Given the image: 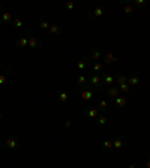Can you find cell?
<instances>
[{"label":"cell","mask_w":150,"mask_h":168,"mask_svg":"<svg viewBox=\"0 0 150 168\" xmlns=\"http://www.w3.org/2000/svg\"><path fill=\"white\" fill-rule=\"evenodd\" d=\"M89 84L95 89H102L104 84H102V80H101V77H99V74H92L90 75V81Z\"/></svg>","instance_id":"obj_1"},{"label":"cell","mask_w":150,"mask_h":168,"mask_svg":"<svg viewBox=\"0 0 150 168\" xmlns=\"http://www.w3.org/2000/svg\"><path fill=\"white\" fill-rule=\"evenodd\" d=\"M27 35H29V36H27V39H29V47H30V48H33V50H38V48L41 47V41L38 39V38H36L35 35H32L30 32H29Z\"/></svg>","instance_id":"obj_2"},{"label":"cell","mask_w":150,"mask_h":168,"mask_svg":"<svg viewBox=\"0 0 150 168\" xmlns=\"http://www.w3.org/2000/svg\"><path fill=\"white\" fill-rule=\"evenodd\" d=\"M5 146H6L9 150H15V149H18V146H20V141H18V138H15V137H9V138L6 140Z\"/></svg>","instance_id":"obj_3"},{"label":"cell","mask_w":150,"mask_h":168,"mask_svg":"<svg viewBox=\"0 0 150 168\" xmlns=\"http://www.w3.org/2000/svg\"><path fill=\"white\" fill-rule=\"evenodd\" d=\"M107 96L111 98V99L119 98V96H120V90H119V87H117V86H110L108 90H107Z\"/></svg>","instance_id":"obj_4"},{"label":"cell","mask_w":150,"mask_h":168,"mask_svg":"<svg viewBox=\"0 0 150 168\" xmlns=\"http://www.w3.org/2000/svg\"><path fill=\"white\" fill-rule=\"evenodd\" d=\"M84 114L87 116V117H90V119H98L99 110L95 108V107H89V108H86V110H84Z\"/></svg>","instance_id":"obj_5"},{"label":"cell","mask_w":150,"mask_h":168,"mask_svg":"<svg viewBox=\"0 0 150 168\" xmlns=\"http://www.w3.org/2000/svg\"><path fill=\"white\" fill-rule=\"evenodd\" d=\"M81 98H83L84 101H92V98H93V90H92V86L84 87V90L81 92Z\"/></svg>","instance_id":"obj_6"},{"label":"cell","mask_w":150,"mask_h":168,"mask_svg":"<svg viewBox=\"0 0 150 168\" xmlns=\"http://www.w3.org/2000/svg\"><path fill=\"white\" fill-rule=\"evenodd\" d=\"M48 32L51 33V35H60V33L63 32V30H62V27H60L59 24H50V29H48Z\"/></svg>","instance_id":"obj_7"},{"label":"cell","mask_w":150,"mask_h":168,"mask_svg":"<svg viewBox=\"0 0 150 168\" xmlns=\"http://www.w3.org/2000/svg\"><path fill=\"white\" fill-rule=\"evenodd\" d=\"M123 146H125V138H120V137H117L114 141H112V147H114V149H117V150H120Z\"/></svg>","instance_id":"obj_8"},{"label":"cell","mask_w":150,"mask_h":168,"mask_svg":"<svg viewBox=\"0 0 150 168\" xmlns=\"http://www.w3.org/2000/svg\"><path fill=\"white\" fill-rule=\"evenodd\" d=\"M17 45H18V48H26V47L29 45V39H27V35H26V36H21L20 39L17 41Z\"/></svg>","instance_id":"obj_9"},{"label":"cell","mask_w":150,"mask_h":168,"mask_svg":"<svg viewBox=\"0 0 150 168\" xmlns=\"http://www.w3.org/2000/svg\"><path fill=\"white\" fill-rule=\"evenodd\" d=\"M77 84H80L83 87H89L90 86L89 81H87V77H84V75H78L77 77Z\"/></svg>","instance_id":"obj_10"},{"label":"cell","mask_w":150,"mask_h":168,"mask_svg":"<svg viewBox=\"0 0 150 168\" xmlns=\"http://www.w3.org/2000/svg\"><path fill=\"white\" fill-rule=\"evenodd\" d=\"M0 21L2 23H11L12 21L11 12H2V14H0Z\"/></svg>","instance_id":"obj_11"},{"label":"cell","mask_w":150,"mask_h":168,"mask_svg":"<svg viewBox=\"0 0 150 168\" xmlns=\"http://www.w3.org/2000/svg\"><path fill=\"white\" fill-rule=\"evenodd\" d=\"M128 84L129 86H138L140 84V78H138V77H135V75H129L128 77Z\"/></svg>","instance_id":"obj_12"},{"label":"cell","mask_w":150,"mask_h":168,"mask_svg":"<svg viewBox=\"0 0 150 168\" xmlns=\"http://www.w3.org/2000/svg\"><path fill=\"white\" fill-rule=\"evenodd\" d=\"M104 14H105V9H104V8H101V6H98V8H95V9H93L92 17H102Z\"/></svg>","instance_id":"obj_13"},{"label":"cell","mask_w":150,"mask_h":168,"mask_svg":"<svg viewBox=\"0 0 150 168\" xmlns=\"http://www.w3.org/2000/svg\"><path fill=\"white\" fill-rule=\"evenodd\" d=\"M104 60H105L107 65H111V63H116L117 62V57L114 54H105L104 56Z\"/></svg>","instance_id":"obj_14"},{"label":"cell","mask_w":150,"mask_h":168,"mask_svg":"<svg viewBox=\"0 0 150 168\" xmlns=\"http://www.w3.org/2000/svg\"><path fill=\"white\" fill-rule=\"evenodd\" d=\"M114 101H116V105H117L119 108H125V107H126V99H125L123 96H119V98H116Z\"/></svg>","instance_id":"obj_15"},{"label":"cell","mask_w":150,"mask_h":168,"mask_svg":"<svg viewBox=\"0 0 150 168\" xmlns=\"http://www.w3.org/2000/svg\"><path fill=\"white\" fill-rule=\"evenodd\" d=\"M87 62H89V60H87L86 57H83V59H80V62L77 63V68H78L80 71H84V69L87 68Z\"/></svg>","instance_id":"obj_16"},{"label":"cell","mask_w":150,"mask_h":168,"mask_svg":"<svg viewBox=\"0 0 150 168\" xmlns=\"http://www.w3.org/2000/svg\"><path fill=\"white\" fill-rule=\"evenodd\" d=\"M107 108H108V102L105 99H101V101H99V104H98V110L99 111H105Z\"/></svg>","instance_id":"obj_17"},{"label":"cell","mask_w":150,"mask_h":168,"mask_svg":"<svg viewBox=\"0 0 150 168\" xmlns=\"http://www.w3.org/2000/svg\"><path fill=\"white\" fill-rule=\"evenodd\" d=\"M112 83H114V78H112L110 74H105V75H104V84H105V86H111Z\"/></svg>","instance_id":"obj_18"},{"label":"cell","mask_w":150,"mask_h":168,"mask_svg":"<svg viewBox=\"0 0 150 168\" xmlns=\"http://www.w3.org/2000/svg\"><path fill=\"white\" fill-rule=\"evenodd\" d=\"M116 83H117V86H120V84H125V83H128V77L126 75H119L117 78H116Z\"/></svg>","instance_id":"obj_19"},{"label":"cell","mask_w":150,"mask_h":168,"mask_svg":"<svg viewBox=\"0 0 150 168\" xmlns=\"http://www.w3.org/2000/svg\"><path fill=\"white\" fill-rule=\"evenodd\" d=\"M68 98H69V96H68V93H66V92H60V93H59V96H57V99L62 102V104L68 102Z\"/></svg>","instance_id":"obj_20"},{"label":"cell","mask_w":150,"mask_h":168,"mask_svg":"<svg viewBox=\"0 0 150 168\" xmlns=\"http://www.w3.org/2000/svg\"><path fill=\"white\" fill-rule=\"evenodd\" d=\"M117 87H119V90H120V92H123V93H129V90H131V86H129L128 83L120 84V86H117Z\"/></svg>","instance_id":"obj_21"},{"label":"cell","mask_w":150,"mask_h":168,"mask_svg":"<svg viewBox=\"0 0 150 168\" xmlns=\"http://www.w3.org/2000/svg\"><path fill=\"white\" fill-rule=\"evenodd\" d=\"M123 12H125V14H128V15H131V14H134V12H135V8L132 5H126V6H125V9H123Z\"/></svg>","instance_id":"obj_22"},{"label":"cell","mask_w":150,"mask_h":168,"mask_svg":"<svg viewBox=\"0 0 150 168\" xmlns=\"http://www.w3.org/2000/svg\"><path fill=\"white\" fill-rule=\"evenodd\" d=\"M111 149H112V141L111 140H105L104 141V150L105 152H110Z\"/></svg>","instance_id":"obj_23"},{"label":"cell","mask_w":150,"mask_h":168,"mask_svg":"<svg viewBox=\"0 0 150 168\" xmlns=\"http://www.w3.org/2000/svg\"><path fill=\"white\" fill-rule=\"evenodd\" d=\"M92 59H93L95 62H98L99 59H101V51H99V50H93V51H92Z\"/></svg>","instance_id":"obj_24"},{"label":"cell","mask_w":150,"mask_h":168,"mask_svg":"<svg viewBox=\"0 0 150 168\" xmlns=\"http://www.w3.org/2000/svg\"><path fill=\"white\" fill-rule=\"evenodd\" d=\"M98 125L99 126H105L107 125V117L105 116H98Z\"/></svg>","instance_id":"obj_25"},{"label":"cell","mask_w":150,"mask_h":168,"mask_svg":"<svg viewBox=\"0 0 150 168\" xmlns=\"http://www.w3.org/2000/svg\"><path fill=\"white\" fill-rule=\"evenodd\" d=\"M93 71H95V74H96V72H101V71H102V65L99 63V62H95V63H93Z\"/></svg>","instance_id":"obj_26"},{"label":"cell","mask_w":150,"mask_h":168,"mask_svg":"<svg viewBox=\"0 0 150 168\" xmlns=\"http://www.w3.org/2000/svg\"><path fill=\"white\" fill-rule=\"evenodd\" d=\"M39 27L44 29V30H48V29H50V23L45 21V20H42V21H39Z\"/></svg>","instance_id":"obj_27"},{"label":"cell","mask_w":150,"mask_h":168,"mask_svg":"<svg viewBox=\"0 0 150 168\" xmlns=\"http://www.w3.org/2000/svg\"><path fill=\"white\" fill-rule=\"evenodd\" d=\"M12 24H14L15 27H23V21H21V20H18V18L12 20Z\"/></svg>","instance_id":"obj_28"},{"label":"cell","mask_w":150,"mask_h":168,"mask_svg":"<svg viewBox=\"0 0 150 168\" xmlns=\"http://www.w3.org/2000/svg\"><path fill=\"white\" fill-rule=\"evenodd\" d=\"M144 5H146L144 0H135V2L132 3V6H140V8H141V6H144Z\"/></svg>","instance_id":"obj_29"},{"label":"cell","mask_w":150,"mask_h":168,"mask_svg":"<svg viewBox=\"0 0 150 168\" xmlns=\"http://www.w3.org/2000/svg\"><path fill=\"white\" fill-rule=\"evenodd\" d=\"M6 83V74H0V86H3Z\"/></svg>","instance_id":"obj_30"},{"label":"cell","mask_w":150,"mask_h":168,"mask_svg":"<svg viewBox=\"0 0 150 168\" xmlns=\"http://www.w3.org/2000/svg\"><path fill=\"white\" fill-rule=\"evenodd\" d=\"M66 8H68L69 11H72V9L75 8V3H74V2H66Z\"/></svg>","instance_id":"obj_31"},{"label":"cell","mask_w":150,"mask_h":168,"mask_svg":"<svg viewBox=\"0 0 150 168\" xmlns=\"http://www.w3.org/2000/svg\"><path fill=\"white\" fill-rule=\"evenodd\" d=\"M146 168H150V158H149L147 162H146Z\"/></svg>","instance_id":"obj_32"},{"label":"cell","mask_w":150,"mask_h":168,"mask_svg":"<svg viewBox=\"0 0 150 168\" xmlns=\"http://www.w3.org/2000/svg\"><path fill=\"white\" fill-rule=\"evenodd\" d=\"M65 126H66V128H69V126H71V122H69V120H66V123H65Z\"/></svg>","instance_id":"obj_33"},{"label":"cell","mask_w":150,"mask_h":168,"mask_svg":"<svg viewBox=\"0 0 150 168\" xmlns=\"http://www.w3.org/2000/svg\"><path fill=\"white\" fill-rule=\"evenodd\" d=\"M129 168H137V167H135V164H129Z\"/></svg>","instance_id":"obj_34"},{"label":"cell","mask_w":150,"mask_h":168,"mask_svg":"<svg viewBox=\"0 0 150 168\" xmlns=\"http://www.w3.org/2000/svg\"><path fill=\"white\" fill-rule=\"evenodd\" d=\"M3 71V66H2V65H0V72H2Z\"/></svg>","instance_id":"obj_35"},{"label":"cell","mask_w":150,"mask_h":168,"mask_svg":"<svg viewBox=\"0 0 150 168\" xmlns=\"http://www.w3.org/2000/svg\"><path fill=\"white\" fill-rule=\"evenodd\" d=\"M2 117H3V116H2V113H0V119H2Z\"/></svg>","instance_id":"obj_36"},{"label":"cell","mask_w":150,"mask_h":168,"mask_svg":"<svg viewBox=\"0 0 150 168\" xmlns=\"http://www.w3.org/2000/svg\"><path fill=\"white\" fill-rule=\"evenodd\" d=\"M0 8H2V5H0Z\"/></svg>","instance_id":"obj_37"}]
</instances>
